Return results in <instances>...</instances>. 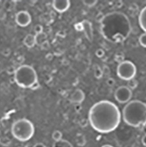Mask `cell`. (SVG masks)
I'll return each instance as SVG.
<instances>
[{"label": "cell", "mask_w": 146, "mask_h": 147, "mask_svg": "<svg viewBox=\"0 0 146 147\" xmlns=\"http://www.w3.org/2000/svg\"><path fill=\"white\" fill-rule=\"evenodd\" d=\"M122 115L118 107L112 101L103 100L92 106L88 121L94 130L100 133H110L121 123Z\"/></svg>", "instance_id": "cell-1"}, {"label": "cell", "mask_w": 146, "mask_h": 147, "mask_svg": "<svg viewBox=\"0 0 146 147\" xmlns=\"http://www.w3.org/2000/svg\"><path fill=\"white\" fill-rule=\"evenodd\" d=\"M101 23V33L112 42H122L131 31L130 21L122 12H112L104 17Z\"/></svg>", "instance_id": "cell-2"}, {"label": "cell", "mask_w": 146, "mask_h": 147, "mask_svg": "<svg viewBox=\"0 0 146 147\" xmlns=\"http://www.w3.org/2000/svg\"><path fill=\"white\" fill-rule=\"evenodd\" d=\"M122 119L126 124L138 128L146 124V103L134 100L126 104L122 110Z\"/></svg>", "instance_id": "cell-3"}, {"label": "cell", "mask_w": 146, "mask_h": 147, "mask_svg": "<svg viewBox=\"0 0 146 147\" xmlns=\"http://www.w3.org/2000/svg\"><path fill=\"white\" fill-rule=\"evenodd\" d=\"M14 81L21 88H32L38 82V76L35 70L30 65L24 64L18 67L14 72Z\"/></svg>", "instance_id": "cell-4"}, {"label": "cell", "mask_w": 146, "mask_h": 147, "mask_svg": "<svg viewBox=\"0 0 146 147\" xmlns=\"http://www.w3.org/2000/svg\"><path fill=\"white\" fill-rule=\"evenodd\" d=\"M11 135L20 142L30 140L34 134V126L31 121L26 118L17 120L11 125Z\"/></svg>", "instance_id": "cell-5"}, {"label": "cell", "mask_w": 146, "mask_h": 147, "mask_svg": "<svg viewBox=\"0 0 146 147\" xmlns=\"http://www.w3.org/2000/svg\"><path fill=\"white\" fill-rule=\"evenodd\" d=\"M117 75L121 79L129 81V80L135 78L137 75L136 65L130 61L124 60L117 66Z\"/></svg>", "instance_id": "cell-6"}, {"label": "cell", "mask_w": 146, "mask_h": 147, "mask_svg": "<svg viewBox=\"0 0 146 147\" xmlns=\"http://www.w3.org/2000/svg\"><path fill=\"white\" fill-rule=\"evenodd\" d=\"M132 98V90L127 86H119L114 92V99L119 103H128Z\"/></svg>", "instance_id": "cell-7"}, {"label": "cell", "mask_w": 146, "mask_h": 147, "mask_svg": "<svg viewBox=\"0 0 146 147\" xmlns=\"http://www.w3.org/2000/svg\"><path fill=\"white\" fill-rule=\"evenodd\" d=\"M15 21L17 25L22 26V28H25V26H28L32 22V17L28 11H20L15 16Z\"/></svg>", "instance_id": "cell-8"}, {"label": "cell", "mask_w": 146, "mask_h": 147, "mask_svg": "<svg viewBox=\"0 0 146 147\" xmlns=\"http://www.w3.org/2000/svg\"><path fill=\"white\" fill-rule=\"evenodd\" d=\"M52 6L59 13H63L67 11L71 6L70 0H54L52 2Z\"/></svg>", "instance_id": "cell-9"}, {"label": "cell", "mask_w": 146, "mask_h": 147, "mask_svg": "<svg viewBox=\"0 0 146 147\" xmlns=\"http://www.w3.org/2000/svg\"><path fill=\"white\" fill-rule=\"evenodd\" d=\"M82 30L85 32V34L86 38L89 40L90 42L92 41V37H94V30H92V23L88 20H83L81 23Z\"/></svg>", "instance_id": "cell-10"}, {"label": "cell", "mask_w": 146, "mask_h": 147, "mask_svg": "<svg viewBox=\"0 0 146 147\" xmlns=\"http://www.w3.org/2000/svg\"><path fill=\"white\" fill-rule=\"evenodd\" d=\"M85 92L81 89H76L71 94L70 100L71 102L75 104H81L85 100Z\"/></svg>", "instance_id": "cell-11"}, {"label": "cell", "mask_w": 146, "mask_h": 147, "mask_svg": "<svg viewBox=\"0 0 146 147\" xmlns=\"http://www.w3.org/2000/svg\"><path fill=\"white\" fill-rule=\"evenodd\" d=\"M23 43L26 47H28V49H31L33 47H34V45L36 44L35 42V35L32 34H26V37L23 40Z\"/></svg>", "instance_id": "cell-12"}, {"label": "cell", "mask_w": 146, "mask_h": 147, "mask_svg": "<svg viewBox=\"0 0 146 147\" xmlns=\"http://www.w3.org/2000/svg\"><path fill=\"white\" fill-rule=\"evenodd\" d=\"M138 21L141 28L146 33V6L143 7V9H142V11H140Z\"/></svg>", "instance_id": "cell-13"}, {"label": "cell", "mask_w": 146, "mask_h": 147, "mask_svg": "<svg viewBox=\"0 0 146 147\" xmlns=\"http://www.w3.org/2000/svg\"><path fill=\"white\" fill-rule=\"evenodd\" d=\"M48 41L47 40V34L45 33H42L39 34H35V42L37 45L42 46L44 42Z\"/></svg>", "instance_id": "cell-14"}, {"label": "cell", "mask_w": 146, "mask_h": 147, "mask_svg": "<svg viewBox=\"0 0 146 147\" xmlns=\"http://www.w3.org/2000/svg\"><path fill=\"white\" fill-rule=\"evenodd\" d=\"M53 147H73V145L68 140L61 139L60 141L55 142L54 144H53Z\"/></svg>", "instance_id": "cell-15"}, {"label": "cell", "mask_w": 146, "mask_h": 147, "mask_svg": "<svg viewBox=\"0 0 146 147\" xmlns=\"http://www.w3.org/2000/svg\"><path fill=\"white\" fill-rule=\"evenodd\" d=\"M94 77L98 79L101 78L102 76H103V71H102V68L100 67V65L98 64H95L94 67Z\"/></svg>", "instance_id": "cell-16"}, {"label": "cell", "mask_w": 146, "mask_h": 147, "mask_svg": "<svg viewBox=\"0 0 146 147\" xmlns=\"http://www.w3.org/2000/svg\"><path fill=\"white\" fill-rule=\"evenodd\" d=\"M52 138L55 142L60 141L61 139H63V133L60 130H55L54 132L52 133Z\"/></svg>", "instance_id": "cell-17"}, {"label": "cell", "mask_w": 146, "mask_h": 147, "mask_svg": "<svg viewBox=\"0 0 146 147\" xmlns=\"http://www.w3.org/2000/svg\"><path fill=\"white\" fill-rule=\"evenodd\" d=\"M138 86V82L137 80H136L135 78L129 80V81H128V85L127 86L130 89V90H133V89H136Z\"/></svg>", "instance_id": "cell-18"}, {"label": "cell", "mask_w": 146, "mask_h": 147, "mask_svg": "<svg viewBox=\"0 0 146 147\" xmlns=\"http://www.w3.org/2000/svg\"><path fill=\"white\" fill-rule=\"evenodd\" d=\"M114 60L118 63H121L124 61V55L122 54V52H118L117 54H115L114 56Z\"/></svg>", "instance_id": "cell-19"}, {"label": "cell", "mask_w": 146, "mask_h": 147, "mask_svg": "<svg viewBox=\"0 0 146 147\" xmlns=\"http://www.w3.org/2000/svg\"><path fill=\"white\" fill-rule=\"evenodd\" d=\"M85 142H86V140H85V137L83 135H80V136H78L77 138V144L78 146H83V145H85Z\"/></svg>", "instance_id": "cell-20"}, {"label": "cell", "mask_w": 146, "mask_h": 147, "mask_svg": "<svg viewBox=\"0 0 146 147\" xmlns=\"http://www.w3.org/2000/svg\"><path fill=\"white\" fill-rule=\"evenodd\" d=\"M139 43L142 47L146 48V33L142 34L139 37Z\"/></svg>", "instance_id": "cell-21"}, {"label": "cell", "mask_w": 146, "mask_h": 147, "mask_svg": "<svg viewBox=\"0 0 146 147\" xmlns=\"http://www.w3.org/2000/svg\"><path fill=\"white\" fill-rule=\"evenodd\" d=\"M34 32L35 33V34H39L43 33V26L41 24L35 25L34 28Z\"/></svg>", "instance_id": "cell-22"}, {"label": "cell", "mask_w": 146, "mask_h": 147, "mask_svg": "<svg viewBox=\"0 0 146 147\" xmlns=\"http://www.w3.org/2000/svg\"><path fill=\"white\" fill-rule=\"evenodd\" d=\"M97 0H84L83 4L86 5L87 7H92L97 4Z\"/></svg>", "instance_id": "cell-23"}, {"label": "cell", "mask_w": 146, "mask_h": 147, "mask_svg": "<svg viewBox=\"0 0 146 147\" xmlns=\"http://www.w3.org/2000/svg\"><path fill=\"white\" fill-rule=\"evenodd\" d=\"M95 55H96V57H98L99 58H102V57L105 56V51H104V49H98L96 50V52H95Z\"/></svg>", "instance_id": "cell-24"}, {"label": "cell", "mask_w": 146, "mask_h": 147, "mask_svg": "<svg viewBox=\"0 0 146 147\" xmlns=\"http://www.w3.org/2000/svg\"><path fill=\"white\" fill-rule=\"evenodd\" d=\"M107 84L109 86H114V84H115V80L112 78H109L108 80H107Z\"/></svg>", "instance_id": "cell-25"}, {"label": "cell", "mask_w": 146, "mask_h": 147, "mask_svg": "<svg viewBox=\"0 0 146 147\" xmlns=\"http://www.w3.org/2000/svg\"><path fill=\"white\" fill-rule=\"evenodd\" d=\"M102 71H103V73H104V74H109V73H110V69L108 67L107 65H104V66H103Z\"/></svg>", "instance_id": "cell-26"}, {"label": "cell", "mask_w": 146, "mask_h": 147, "mask_svg": "<svg viewBox=\"0 0 146 147\" xmlns=\"http://www.w3.org/2000/svg\"><path fill=\"white\" fill-rule=\"evenodd\" d=\"M33 147H47L43 143H36Z\"/></svg>", "instance_id": "cell-27"}, {"label": "cell", "mask_w": 146, "mask_h": 147, "mask_svg": "<svg viewBox=\"0 0 146 147\" xmlns=\"http://www.w3.org/2000/svg\"><path fill=\"white\" fill-rule=\"evenodd\" d=\"M42 49H48V47H49V45H48V42L47 41L46 42H44L42 46H41Z\"/></svg>", "instance_id": "cell-28"}, {"label": "cell", "mask_w": 146, "mask_h": 147, "mask_svg": "<svg viewBox=\"0 0 146 147\" xmlns=\"http://www.w3.org/2000/svg\"><path fill=\"white\" fill-rule=\"evenodd\" d=\"M81 104H76V106H75V109L77 110V111H79V110H81Z\"/></svg>", "instance_id": "cell-29"}, {"label": "cell", "mask_w": 146, "mask_h": 147, "mask_svg": "<svg viewBox=\"0 0 146 147\" xmlns=\"http://www.w3.org/2000/svg\"><path fill=\"white\" fill-rule=\"evenodd\" d=\"M39 86H40V84H39V82H36V83H35V84H34V85L32 86V88H31V89H32V90H35V89H37Z\"/></svg>", "instance_id": "cell-30"}, {"label": "cell", "mask_w": 146, "mask_h": 147, "mask_svg": "<svg viewBox=\"0 0 146 147\" xmlns=\"http://www.w3.org/2000/svg\"><path fill=\"white\" fill-rule=\"evenodd\" d=\"M142 144H143L144 146H146V134L142 138Z\"/></svg>", "instance_id": "cell-31"}, {"label": "cell", "mask_w": 146, "mask_h": 147, "mask_svg": "<svg viewBox=\"0 0 146 147\" xmlns=\"http://www.w3.org/2000/svg\"><path fill=\"white\" fill-rule=\"evenodd\" d=\"M101 147H114V146H112V145H110V144H104V145L101 146Z\"/></svg>", "instance_id": "cell-32"}]
</instances>
